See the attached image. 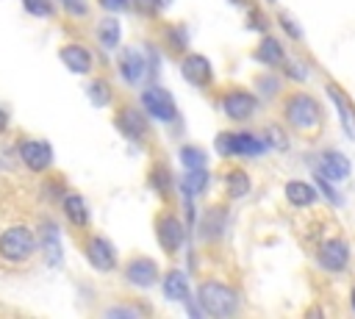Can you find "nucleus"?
<instances>
[{"label":"nucleus","mask_w":355,"mask_h":319,"mask_svg":"<svg viewBox=\"0 0 355 319\" xmlns=\"http://www.w3.org/2000/svg\"><path fill=\"white\" fill-rule=\"evenodd\" d=\"M280 117H283V125L305 139H316L322 130H324V111H322V103L311 94V92H302V89H294L283 97L280 103Z\"/></svg>","instance_id":"nucleus-1"},{"label":"nucleus","mask_w":355,"mask_h":319,"mask_svg":"<svg viewBox=\"0 0 355 319\" xmlns=\"http://www.w3.org/2000/svg\"><path fill=\"white\" fill-rule=\"evenodd\" d=\"M197 302H200V311L214 316V319H225V316H233L239 311V291L222 280H202L197 286Z\"/></svg>","instance_id":"nucleus-2"},{"label":"nucleus","mask_w":355,"mask_h":319,"mask_svg":"<svg viewBox=\"0 0 355 319\" xmlns=\"http://www.w3.org/2000/svg\"><path fill=\"white\" fill-rule=\"evenodd\" d=\"M36 247H39V239L28 225L17 222L0 233V261H6L11 266L28 264L36 255Z\"/></svg>","instance_id":"nucleus-3"},{"label":"nucleus","mask_w":355,"mask_h":319,"mask_svg":"<svg viewBox=\"0 0 355 319\" xmlns=\"http://www.w3.org/2000/svg\"><path fill=\"white\" fill-rule=\"evenodd\" d=\"M214 147L222 158H255L269 150L266 139L250 130H222L216 133Z\"/></svg>","instance_id":"nucleus-4"},{"label":"nucleus","mask_w":355,"mask_h":319,"mask_svg":"<svg viewBox=\"0 0 355 319\" xmlns=\"http://www.w3.org/2000/svg\"><path fill=\"white\" fill-rule=\"evenodd\" d=\"M116 72L122 75V80L128 83V86H139V83H144L147 78H153L155 72H158V58H155V53L147 47V53L141 50V47H125L122 53H119V58H116Z\"/></svg>","instance_id":"nucleus-5"},{"label":"nucleus","mask_w":355,"mask_h":319,"mask_svg":"<svg viewBox=\"0 0 355 319\" xmlns=\"http://www.w3.org/2000/svg\"><path fill=\"white\" fill-rule=\"evenodd\" d=\"M219 108L230 122H247L258 111V94L241 86H230L219 97Z\"/></svg>","instance_id":"nucleus-6"},{"label":"nucleus","mask_w":355,"mask_h":319,"mask_svg":"<svg viewBox=\"0 0 355 319\" xmlns=\"http://www.w3.org/2000/svg\"><path fill=\"white\" fill-rule=\"evenodd\" d=\"M139 103H141V111L147 114V119H155V122H164V125L178 119V105H175L172 94L161 86H147L141 92Z\"/></svg>","instance_id":"nucleus-7"},{"label":"nucleus","mask_w":355,"mask_h":319,"mask_svg":"<svg viewBox=\"0 0 355 319\" xmlns=\"http://www.w3.org/2000/svg\"><path fill=\"white\" fill-rule=\"evenodd\" d=\"M155 239L161 244V250L166 255H178L186 244V222L172 214V211H164L158 219H155Z\"/></svg>","instance_id":"nucleus-8"},{"label":"nucleus","mask_w":355,"mask_h":319,"mask_svg":"<svg viewBox=\"0 0 355 319\" xmlns=\"http://www.w3.org/2000/svg\"><path fill=\"white\" fill-rule=\"evenodd\" d=\"M349 258H352V252H349V241L344 236H330L316 247V264L330 275L344 272L349 266Z\"/></svg>","instance_id":"nucleus-9"},{"label":"nucleus","mask_w":355,"mask_h":319,"mask_svg":"<svg viewBox=\"0 0 355 319\" xmlns=\"http://www.w3.org/2000/svg\"><path fill=\"white\" fill-rule=\"evenodd\" d=\"M17 155H19L22 166L31 172H47L53 166V147L42 139H19Z\"/></svg>","instance_id":"nucleus-10"},{"label":"nucleus","mask_w":355,"mask_h":319,"mask_svg":"<svg viewBox=\"0 0 355 319\" xmlns=\"http://www.w3.org/2000/svg\"><path fill=\"white\" fill-rule=\"evenodd\" d=\"M114 125L116 130L128 139V141H144L147 133H150V122H147V114L133 108V105H119L116 114H114Z\"/></svg>","instance_id":"nucleus-11"},{"label":"nucleus","mask_w":355,"mask_h":319,"mask_svg":"<svg viewBox=\"0 0 355 319\" xmlns=\"http://www.w3.org/2000/svg\"><path fill=\"white\" fill-rule=\"evenodd\" d=\"M180 75L186 83H191L197 89H208L214 83V67L202 53H186L180 58Z\"/></svg>","instance_id":"nucleus-12"},{"label":"nucleus","mask_w":355,"mask_h":319,"mask_svg":"<svg viewBox=\"0 0 355 319\" xmlns=\"http://www.w3.org/2000/svg\"><path fill=\"white\" fill-rule=\"evenodd\" d=\"M158 264L147 255H136L125 264V283L133 288H153L158 283Z\"/></svg>","instance_id":"nucleus-13"},{"label":"nucleus","mask_w":355,"mask_h":319,"mask_svg":"<svg viewBox=\"0 0 355 319\" xmlns=\"http://www.w3.org/2000/svg\"><path fill=\"white\" fill-rule=\"evenodd\" d=\"M83 255H86V261H89L97 272H111V269H116V250H114V244H111L108 239H103V236H89V239L83 241Z\"/></svg>","instance_id":"nucleus-14"},{"label":"nucleus","mask_w":355,"mask_h":319,"mask_svg":"<svg viewBox=\"0 0 355 319\" xmlns=\"http://www.w3.org/2000/svg\"><path fill=\"white\" fill-rule=\"evenodd\" d=\"M39 247H42V255H44L47 266H61V261H64L61 230H58V225L53 219H42V225H39Z\"/></svg>","instance_id":"nucleus-15"},{"label":"nucleus","mask_w":355,"mask_h":319,"mask_svg":"<svg viewBox=\"0 0 355 319\" xmlns=\"http://www.w3.org/2000/svg\"><path fill=\"white\" fill-rule=\"evenodd\" d=\"M58 58H61V64H64L69 72H75V75H89L92 67H94L92 50H89L86 44H78V42L64 44V47L58 50Z\"/></svg>","instance_id":"nucleus-16"},{"label":"nucleus","mask_w":355,"mask_h":319,"mask_svg":"<svg viewBox=\"0 0 355 319\" xmlns=\"http://www.w3.org/2000/svg\"><path fill=\"white\" fill-rule=\"evenodd\" d=\"M316 172H319L322 178L338 183V180L349 178L352 164H349V158H347L344 153H338V150H324V153L319 155V161H316Z\"/></svg>","instance_id":"nucleus-17"},{"label":"nucleus","mask_w":355,"mask_h":319,"mask_svg":"<svg viewBox=\"0 0 355 319\" xmlns=\"http://www.w3.org/2000/svg\"><path fill=\"white\" fill-rule=\"evenodd\" d=\"M225 225H227V211H225L222 205L205 208L202 216H200V222H197V236H200V241H216V239H222Z\"/></svg>","instance_id":"nucleus-18"},{"label":"nucleus","mask_w":355,"mask_h":319,"mask_svg":"<svg viewBox=\"0 0 355 319\" xmlns=\"http://www.w3.org/2000/svg\"><path fill=\"white\" fill-rule=\"evenodd\" d=\"M252 58L258 64H263V67H280L288 55H286V47H283V42L277 36L263 33L261 42H258V47H255V53H252Z\"/></svg>","instance_id":"nucleus-19"},{"label":"nucleus","mask_w":355,"mask_h":319,"mask_svg":"<svg viewBox=\"0 0 355 319\" xmlns=\"http://www.w3.org/2000/svg\"><path fill=\"white\" fill-rule=\"evenodd\" d=\"M283 197H286V202L294 205V208H311V205L316 202V189H313L308 180L294 178V180H286Z\"/></svg>","instance_id":"nucleus-20"},{"label":"nucleus","mask_w":355,"mask_h":319,"mask_svg":"<svg viewBox=\"0 0 355 319\" xmlns=\"http://www.w3.org/2000/svg\"><path fill=\"white\" fill-rule=\"evenodd\" d=\"M161 288H164V297L169 302H189V275L183 269H169L161 280Z\"/></svg>","instance_id":"nucleus-21"},{"label":"nucleus","mask_w":355,"mask_h":319,"mask_svg":"<svg viewBox=\"0 0 355 319\" xmlns=\"http://www.w3.org/2000/svg\"><path fill=\"white\" fill-rule=\"evenodd\" d=\"M61 211H64V216L72 227H86L89 225V205H86L83 194H78V191L64 194L61 197Z\"/></svg>","instance_id":"nucleus-22"},{"label":"nucleus","mask_w":355,"mask_h":319,"mask_svg":"<svg viewBox=\"0 0 355 319\" xmlns=\"http://www.w3.org/2000/svg\"><path fill=\"white\" fill-rule=\"evenodd\" d=\"M208 183H211V175H208V169H205V166L186 169V172H183V178L178 180V191H180L183 197H191V200H194V197L205 194Z\"/></svg>","instance_id":"nucleus-23"},{"label":"nucleus","mask_w":355,"mask_h":319,"mask_svg":"<svg viewBox=\"0 0 355 319\" xmlns=\"http://www.w3.org/2000/svg\"><path fill=\"white\" fill-rule=\"evenodd\" d=\"M147 183H150V189H153L158 197H169V194L178 189L175 175H172V169H169L164 161H155V164H153V169H150V175H147Z\"/></svg>","instance_id":"nucleus-24"},{"label":"nucleus","mask_w":355,"mask_h":319,"mask_svg":"<svg viewBox=\"0 0 355 319\" xmlns=\"http://www.w3.org/2000/svg\"><path fill=\"white\" fill-rule=\"evenodd\" d=\"M327 94H330V100H333V105H336V111H338V117H341V128H344V133L355 141V111H352L347 94H344L338 86H333V83H327Z\"/></svg>","instance_id":"nucleus-25"},{"label":"nucleus","mask_w":355,"mask_h":319,"mask_svg":"<svg viewBox=\"0 0 355 319\" xmlns=\"http://www.w3.org/2000/svg\"><path fill=\"white\" fill-rule=\"evenodd\" d=\"M94 36H97V42H100V47H103L105 53H114V50L119 47V39H122V25L108 14V17H103V19L97 22Z\"/></svg>","instance_id":"nucleus-26"},{"label":"nucleus","mask_w":355,"mask_h":319,"mask_svg":"<svg viewBox=\"0 0 355 319\" xmlns=\"http://www.w3.org/2000/svg\"><path fill=\"white\" fill-rule=\"evenodd\" d=\"M250 189H252V180H250V175L244 172V169H230L227 175H225V194L230 197V200H241V197H247L250 194Z\"/></svg>","instance_id":"nucleus-27"},{"label":"nucleus","mask_w":355,"mask_h":319,"mask_svg":"<svg viewBox=\"0 0 355 319\" xmlns=\"http://www.w3.org/2000/svg\"><path fill=\"white\" fill-rule=\"evenodd\" d=\"M86 94H89V103L97 105V108H105L114 100V89H111V83L105 78H92L89 86H86Z\"/></svg>","instance_id":"nucleus-28"},{"label":"nucleus","mask_w":355,"mask_h":319,"mask_svg":"<svg viewBox=\"0 0 355 319\" xmlns=\"http://www.w3.org/2000/svg\"><path fill=\"white\" fill-rule=\"evenodd\" d=\"M164 39H166V47L172 53H186L189 50V31H186V25H166L164 28Z\"/></svg>","instance_id":"nucleus-29"},{"label":"nucleus","mask_w":355,"mask_h":319,"mask_svg":"<svg viewBox=\"0 0 355 319\" xmlns=\"http://www.w3.org/2000/svg\"><path fill=\"white\" fill-rule=\"evenodd\" d=\"M178 158H180L183 169H197V166H205V164H208L205 150L197 147V144H183V147L178 150Z\"/></svg>","instance_id":"nucleus-30"},{"label":"nucleus","mask_w":355,"mask_h":319,"mask_svg":"<svg viewBox=\"0 0 355 319\" xmlns=\"http://www.w3.org/2000/svg\"><path fill=\"white\" fill-rule=\"evenodd\" d=\"M130 6L141 17H158L172 6V0H130Z\"/></svg>","instance_id":"nucleus-31"},{"label":"nucleus","mask_w":355,"mask_h":319,"mask_svg":"<svg viewBox=\"0 0 355 319\" xmlns=\"http://www.w3.org/2000/svg\"><path fill=\"white\" fill-rule=\"evenodd\" d=\"M255 94H258V97H266V100L277 97V94H280V80H277V75H269V72L258 75V80H255Z\"/></svg>","instance_id":"nucleus-32"},{"label":"nucleus","mask_w":355,"mask_h":319,"mask_svg":"<svg viewBox=\"0 0 355 319\" xmlns=\"http://www.w3.org/2000/svg\"><path fill=\"white\" fill-rule=\"evenodd\" d=\"M280 67H283V75H286L288 80H297V83H302V80H308V78H311V69H308V64H305V61H297V58H286Z\"/></svg>","instance_id":"nucleus-33"},{"label":"nucleus","mask_w":355,"mask_h":319,"mask_svg":"<svg viewBox=\"0 0 355 319\" xmlns=\"http://www.w3.org/2000/svg\"><path fill=\"white\" fill-rule=\"evenodd\" d=\"M55 3H58V8H61L67 17H72V19H86V17L92 14L89 0H55Z\"/></svg>","instance_id":"nucleus-34"},{"label":"nucleus","mask_w":355,"mask_h":319,"mask_svg":"<svg viewBox=\"0 0 355 319\" xmlns=\"http://www.w3.org/2000/svg\"><path fill=\"white\" fill-rule=\"evenodd\" d=\"M19 3L31 17H39V19H47V17L55 14V3L53 0H19Z\"/></svg>","instance_id":"nucleus-35"},{"label":"nucleus","mask_w":355,"mask_h":319,"mask_svg":"<svg viewBox=\"0 0 355 319\" xmlns=\"http://www.w3.org/2000/svg\"><path fill=\"white\" fill-rule=\"evenodd\" d=\"M263 139H266V144L275 147V150H288V133H286V128H280V125H269V128L263 130Z\"/></svg>","instance_id":"nucleus-36"},{"label":"nucleus","mask_w":355,"mask_h":319,"mask_svg":"<svg viewBox=\"0 0 355 319\" xmlns=\"http://www.w3.org/2000/svg\"><path fill=\"white\" fill-rule=\"evenodd\" d=\"M277 25L283 28V33L288 36V39H294V42H302V25L291 17V14H286V11H280L277 14Z\"/></svg>","instance_id":"nucleus-37"},{"label":"nucleus","mask_w":355,"mask_h":319,"mask_svg":"<svg viewBox=\"0 0 355 319\" xmlns=\"http://www.w3.org/2000/svg\"><path fill=\"white\" fill-rule=\"evenodd\" d=\"M139 313H141V308H136V305H116V308L103 311V316H108V319H136Z\"/></svg>","instance_id":"nucleus-38"},{"label":"nucleus","mask_w":355,"mask_h":319,"mask_svg":"<svg viewBox=\"0 0 355 319\" xmlns=\"http://www.w3.org/2000/svg\"><path fill=\"white\" fill-rule=\"evenodd\" d=\"M247 25H250L252 31H258V33H266V31H269V19H266L258 8H250V11H247Z\"/></svg>","instance_id":"nucleus-39"},{"label":"nucleus","mask_w":355,"mask_h":319,"mask_svg":"<svg viewBox=\"0 0 355 319\" xmlns=\"http://www.w3.org/2000/svg\"><path fill=\"white\" fill-rule=\"evenodd\" d=\"M100 8H105L108 14H116V11H125L130 6V0H97Z\"/></svg>","instance_id":"nucleus-40"},{"label":"nucleus","mask_w":355,"mask_h":319,"mask_svg":"<svg viewBox=\"0 0 355 319\" xmlns=\"http://www.w3.org/2000/svg\"><path fill=\"white\" fill-rule=\"evenodd\" d=\"M8 130V114L0 108V133H6Z\"/></svg>","instance_id":"nucleus-41"},{"label":"nucleus","mask_w":355,"mask_h":319,"mask_svg":"<svg viewBox=\"0 0 355 319\" xmlns=\"http://www.w3.org/2000/svg\"><path fill=\"white\" fill-rule=\"evenodd\" d=\"M349 302H352V311H355V286H352V291H349Z\"/></svg>","instance_id":"nucleus-42"},{"label":"nucleus","mask_w":355,"mask_h":319,"mask_svg":"<svg viewBox=\"0 0 355 319\" xmlns=\"http://www.w3.org/2000/svg\"><path fill=\"white\" fill-rule=\"evenodd\" d=\"M230 3H244V0H230Z\"/></svg>","instance_id":"nucleus-43"},{"label":"nucleus","mask_w":355,"mask_h":319,"mask_svg":"<svg viewBox=\"0 0 355 319\" xmlns=\"http://www.w3.org/2000/svg\"><path fill=\"white\" fill-rule=\"evenodd\" d=\"M266 3H277V0H266Z\"/></svg>","instance_id":"nucleus-44"}]
</instances>
